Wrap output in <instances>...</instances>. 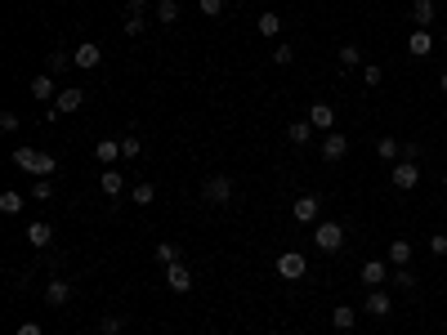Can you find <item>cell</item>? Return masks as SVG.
<instances>
[{
	"mask_svg": "<svg viewBox=\"0 0 447 335\" xmlns=\"http://www.w3.org/2000/svg\"><path fill=\"white\" fill-rule=\"evenodd\" d=\"M14 165L27 170V175H36V179H50L58 170V161L50 157V152H36V148H14Z\"/></svg>",
	"mask_w": 447,
	"mask_h": 335,
	"instance_id": "1",
	"label": "cell"
},
{
	"mask_svg": "<svg viewBox=\"0 0 447 335\" xmlns=\"http://www.w3.org/2000/svg\"><path fill=\"white\" fill-rule=\"evenodd\" d=\"M313 246H318L322 255H335V250L345 246V224H335V219L318 224V228H313Z\"/></svg>",
	"mask_w": 447,
	"mask_h": 335,
	"instance_id": "2",
	"label": "cell"
},
{
	"mask_svg": "<svg viewBox=\"0 0 447 335\" xmlns=\"http://www.w3.org/2000/svg\"><path fill=\"white\" fill-rule=\"evenodd\" d=\"M309 273V259L300 255V250H282V255H277V278L282 282H300Z\"/></svg>",
	"mask_w": 447,
	"mask_h": 335,
	"instance_id": "3",
	"label": "cell"
},
{
	"mask_svg": "<svg viewBox=\"0 0 447 335\" xmlns=\"http://www.w3.org/2000/svg\"><path fill=\"white\" fill-rule=\"evenodd\" d=\"M389 184L398 188V193H412V188L420 184V165L416 161H394L389 165Z\"/></svg>",
	"mask_w": 447,
	"mask_h": 335,
	"instance_id": "4",
	"label": "cell"
},
{
	"mask_svg": "<svg viewBox=\"0 0 447 335\" xmlns=\"http://www.w3.org/2000/svg\"><path fill=\"white\" fill-rule=\"evenodd\" d=\"M201 197H206L211 206H224V201L233 197V179H228V175H211L206 184H201Z\"/></svg>",
	"mask_w": 447,
	"mask_h": 335,
	"instance_id": "5",
	"label": "cell"
},
{
	"mask_svg": "<svg viewBox=\"0 0 447 335\" xmlns=\"http://www.w3.org/2000/svg\"><path fill=\"white\" fill-rule=\"evenodd\" d=\"M291 214H295V224H313V219L322 214V197H318V193H305V197H295Z\"/></svg>",
	"mask_w": 447,
	"mask_h": 335,
	"instance_id": "6",
	"label": "cell"
},
{
	"mask_svg": "<svg viewBox=\"0 0 447 335\" xmlns=\"http://www.w3.org/2000/svg\"><path fill=\"white\" fill-rule=\"evenodd\" d=\"M389 278H394V273L385 268V259H367V264H362V286H367V291H380Z\"/></svg>",
	"mask_w": 447,
	"mask_h": 335,
	"instance_id": "7",
	"label": "cell"
},
{
	"mask_svg": "<svg viewBox=\"0 0 447 335\" xmlns=\"http://www.w3.org/2000/svg\"><path fill=\"white\" fill-rule=\"evenodd\" d=\"M305 121H309L313 130H327V135H331V125H335V107H331V103H313Z\"/></svg>",
	"mask_w": 447,
	"mask_h": 335,
	"instance_id": "8",
	"label": "cell"
},
{
	"mask_svg": "<svg viewBox=\"0 0 447 335\" xmlns=\"http://www.w3.org/2000/svg\"><path fill=\"white\" fill-rule=\"evenodd\" d=\"M81 103H86V90H76V86H63V90H58V99H54V112H76Z\"/></svg>",
	"mask_w": 447,
	"mask_h": 335,
	"instance_id": "9",
	"label": "cell"
},
{
	"mask_svg": "<svg viewBox=\"0 0 447 335\" xmlns=\"http://www.w3.org/2000/svg\"><path fill=\"white\" fill-rule=\"evenodd\" d=\"M376 157H380L385 165H394V161H403V143H398L394 135H380V139H376Z\"/></svg>",
	"mask_w": 447,
	"mask_h": 335,
	"instance_id": "10",
	"label": "cell"
},
{
	"mask_svg": "<svg viewBox=\"0 0 447 335\" xmlns=\"http://www.w3.org/2000/svg\"><path fill=\"white\" fill-rule=\"evenodd\" d=\"M166 286H171V291H192V273L184 268V264H166Z\"/></svg>",
	"mask_w": 447,
	"mask_h": 335,
	"instance_id": "11",
	"label": "cell"
},
{
	"mask_svg": "<svg viewBox=\"0 0 447 335\" xmlns=\"http://www.w3.org/2000/svg\"><path fill=\"white\" fill-rule=\"evenodd\" d=\"M349 152V135H327L322 139V161H345Z\"/></svg>",
	"mask_w": 447,
	"mask_h": 335,
	"instance_id": "12",
	"label": "cell"
},
{
	"mask_svg": "<svg viewBox=\"0 0 447 335\" xmlns=\"http://www.w3.org/2000/svg\"><path fill=\"white\" fill-rule=\"evenodd\" d=\"M72 300V282L67 278H50V286H45V304H67Z\"/></svg>",
	"mask_w": 447,
	"mask_h": 335,
	"instance_id": "13",
	"label": "cell"
},
{
	"mask_svg": "<svg viewBox=\"0 0 447 335\" xmlns=\"http://www.w3.org/2000/svg\"><path fill=\"white\" fill-rule=\"evenodd\" d=\"M72 58H76V67H99V63H103V50H99L94 41H81Z\"/></svg>",
	"mask_w": 447,
	"mask_h": 335,
	"instance_id": "14",
	"label": "cell"
},
{
	"mask_svg": "<svg viewBox=\"0 0 447 335\" xmlns=\"http://www.w3.org/2000/svg\"><path fill=\"white\" fill-rule=\"evenodd\" d=\"M54 242V228L45 219H36V224H27V246H36V250H45Z\"/></svg>",
	"mask_w": 447,
	"mask_h": 335,
	"instance_id": "15",
	"label": "cell"
},
{
	"mask_svg": "<svg viewBox=\"0 0 447 335\" xmlns=\"http://www.w3.org/2000/svg\"><path fill=\"white\" fill-rule=\"evenodd\" d=\"M99 188H103L107 197H121V188H126V175L112 170V165H103V170H99Z\"/></svg>",
	"mask_w": 447,
	"mask_h": 335,
	"instance_id": "16",
	"label": "cell"
},
{
	"mask_svg": "<svg viewBox=\"0 0 447 335\" xmlns=\"http://www.w3.org/2000/svg\"><path fill=\"white\" fill-rule=\"evenodd\" d=\"M367 313L385 322V317L394 313V300H389V295H385V291H367Z\"/></svg>",
	"mask_w": 447,
	"mask_h": 335,
	"instance_id": "17",
	"label": "cell"
},
{
	"mask_svg": "<svg viewBox=\"0 0 447 335\" xmlns=\"http://www.w3.org/2000/svg\"><path fill=\"white\" fill-rule=\"evenodd\" d=\"M32 99H58V86H54V76L50 71H41V76H32Z\"/></svg>",
	"mask_w": 447,
	"mask_h": 335,
	"instance_id": "18",
	"label": "cell"
},
{
	"mask_svg": "<svg viewBox=\"0 0 447 335\" xmlns=\"http://www.w3.org/2000/svg\"><path fill=\"white\" fill-rule=\"evenodd\" d=\"M407 50H412V54H416V58H425V54H429V50H434V36H429V32H425V27H416V32H412V36H407Z\"/></svg>",
	"mask_w": 447,
	"mask_h": 335,
	"instance_id": "19",
	"label": "cell"
},
{
	"mask_svg": "<svg viewBox=\"0 0 447 335\" xmlns=\"http://www.w3.org/2000/svg\"><path fill=\"white\" fill-rule=\"evenodd\" d=\"M389 264H394V268H407V264H412V242H403V237L389 242Z\"/></svg>",
	"mask_w": 447,
	"mask_h": 335,
	"instance_id": "20",
	"label": "cell"
},
{
	"mask_svg": "<svg viewBox=\"0 0 447 335\" xmlns=\"http://www.w3.org/2000/svg\"><path fill=\"white\" fill-rule=\"evenodd\" d=\"M434 14H439V5H434V0H416V5H412L416 27H429V22H434Z\"/></svg>",
	"mask_w": 447,
	"mask_h": 335,
	"instance_id": "21",
	"label": "cell"
},
{
	"mask_svg": "<svg viewBox=\"0 0 447 335\" xmlns=\"http://www.w3.org/2000/svg\"><path fill=\"white\" fill-rule=\"evenodd\" d=\"M45 67H50V76H63L67 67H76V58H72V54H63V50H54L50 58H45Z\"/></svg>",
	"mask_w": 447,
	"mask_h": 335,
	"instance_id": "22",
	"label": "cell"
},
{
	"mask_svg": "<svg viewBox=\"0 0 447 335\" xmlns=\"http://www.w3.org/2000/svg\"><path fill=\"white\" fill-rule=\"evenodd\" d=\"M354 322H358V313L349 304H340V308H331V327L335 331H354Z\"/></svg>",
	"mask_w": 447,
	"mask_h": 335,
	"instance_id": "23",
	"label": "cell"
},
{
	"mask_svg": "<svg viewBox=\"0 0 447 335\" xmlns=\"http://www.w3.org/2000/svg\"><path fill=\"white\" fill-rule=\"evenodd\" d=\"M94 157H99V165H116V157H121V143H112V139H99Z\"/></svg>",
	"mask_w": 447,
	"mask_h": 335,
	"instance_id": "24",
	"label": "cell"
},
{
	"mask_svg": "<svg viewBox=\"0 0 447 335\" xmlns=\"http://www.w3.org/2000/svg\"><path fill=\"white\" fill-rule=\"evenodd\" d=\"M286 139H291L295 148H305V143L313 139V125L309 121H291V125H286Z\"/></svg>",
	"mask_w": 447,
	"mask_h": 335,
	"instance_id": "25",
	"label": "cell"
},
{
	"mask_svg": "<svg viewBox=\"0 0 447 335\" xmlns=\"http://www.w3.org/2000/svg\"><path fill=\"white\" fill-rule=\"evenodd\" d=\"M156 22H161V27H175L179 22V0H161V5H156Z\"/></svg>",
	"mask_w": 447,
	"mask_h": 335,
	"instance_id": "26",
	"label": "cell"
},
{
	"mask_svg": "<svg viewBox=\"0 0 447 335\" xmlns=\"http://www.w3.org/2000/svg\"><path fill=\"white\" fill-rule=\"evenodd\" d=\"M22 206H27L22 193H14V188H5V193H0V214H18Z\"/></svg>",
	"mask_w": 447,
	"mask_h": 335,
	"instance_id": "27",
	"label": "cell"
},
{
	"mask_svg": "<svg viewBox=\"0 0 447 335\" xmlns=\"http://www.w3.org/2000/svg\"><path fill=\"white\" fill-rule=\"evenodd\" d=\"M255 32H260V36H269V41H277V32H282V18H277V14H260Z\"/></svg>",
	"mask_w": 447,
	"mask_h": 335,
	"instance_id": "28",
	"label": "cell"
},
{
	"mask_svg": "<svg viewBox=\"0 0 447 335\" xmlns=\"http://www.w3.org/2000/svg\"><path fill=\"white\" fill-rule=\"evenodd\" d=\"M398 291H416V273L412 268H394V278H389Z\"/></svg>",
	"mask_w": 447,
	"mask_h": 335,
	"instance_id": "29",
	"label": "cell"
},
{
	"mask_svg": "<svg viewBox=\"0 0 447 335\" xmlns=\"http://www.w3.org/2000/svg\"><path fill=\"white\" fill-rule=\"evenodd\" d=\"M156 259L161 264H179V242H156Z\"/></svg>",
	"mask_w": 447,
	"mask_h": 335,
	"instance_id": "30",
	"label": "cell"
},
{
	"mask_svg": "<svg viewBox=\"0 0 447 335\" xmlns=\"http://www.w3.org/2000/svg\"><path fill=\"white\" fill-rule=\"evenodd\" d=\"M139 152H143V139H139V135H126V139H121V157H130V161H135Z\"/></svg>",
	"mask_w": 447,
	"mask_h": 335,
	"instance_id": "31",
	"label": "cell"
},
{
	"mask_svg": "<svg viewBox=\"0 0 447 335\" xmlns=\"http://www.w3.org/2000/svg\"><path fill=\"white\" fill-rule=\"evenodd\" d=\"M362 81H367V86L376 90L380 81H385V67H380V63H367V67H362Z\"/></svg>",
	"mask_w": 447,
	"mask_h": 335,
	"instance_id": "32",
	"label": "cell"
},
{
	"mask_svg": "<svg viewBox=\"0 0 447 335\" xmlns=\"http://www.w3.org/2000/svg\"><path fill=\"white\" fill-rule=\"evenodd\" d=\"M340 63L345 67H358L362 63V50H358V45H340Z\"/></svg>",
	"mask_w": 447,
	"mask_h": 335,
	"instance_id": "33",
	"label": "cell"
},
{
	"mask_svg": "<svg viewBox=\"0 0 447 335\" xmlns=\"http://www.w3.org/2000/svg\"><path fill=\"white\" fill-rule=\"evenodd\" d=\"M152 197H156L152 184H135V206H152Z\"/></svg>",
	"mask_w": 447,
	"mask_h": 335,
	"instance_id": "34",
	"label": "cell"
},
{
	"mask_svg": "<svg viewBox=\"0 0 447 335\" xmlns=\"http://www.w3.org/2000/svg\"><path fill=\"white\" fill-rule=\"evenodd\" d=\"M291 58H295V50H291V45H282V41L273 45V63H277V67H286Z\"/></svg>",
	"mask_w": 447,
	"mask_h": 335,
	"instance_id": "35",
	"label": "cell"
},
{
	"mask_svg": "<svg viewBox=\"0 0 447 335\" xmlns=\"http://www.w3.org/2000/svg\"><path fill=\"white\" fill-rule=\"evenodd\" d=\"M99 335H121V317H116V313L99 317Z\"/></svg>",
	"mask_w": 447,
	"mask_h": 335,
	"instance_id": "36",
	"label": "cell"
},
{
	"mask_svg": "<svg viewBox=\"0 0 447 335\" xmlns=\"http://www.w3.org/2000/svg\"><path fill=\"white\" fill-rule=\"evenodd\" d=\"M32 197H36V201H50V197H54V184H50V179H36Z\"/></svg>",
	"mask_w": 447,
	"mask_h": 335,
	"instance_id": "37",
	"label": "cell"
},
{
	"mask_svg": "<svg viewBox=\"0 0 447 335\" xmlns=\"http://www.w3.org/2000/svg\"><path fill=\"white\" fill-rule=\"evenodd\" d=\"M224 14V0H201V18H220Z\"/></svg>",
	"mask_w": 447,
	"mask_h": 335,
	"instance_id": "38",
	"label": "cell"
},
{
	"mask_svg": "<svg viewBox=\"0 0 447 335\" xmlns=\"http://www.w3.org/2000/svg\"><path fill=\"white\" fill-rule=\"evenodd\" d=\"M429 250H434L439 259H447V233H434V237H429Z\"/></svg>",
	"mask_w": 447,
	"mask_h": 335,
	"instance_id": "39",
	"label": "cell"
},
{
	"mask_svg": "<svg viewBox=\"0 0 447 335\" xmlns=\"http://www.w3.org/2000/svg\"><path fill=\"white\" fill-rule=\"evenodd\" d=\"M148 22H143V14H126V36H139Z\"/></svg>",
	"mask_w": 447,
	"mask_h": 335,
	"instance_id": "40",
	"label": "cell"
},
{
	"mask_svg": "<svg viewBox=\"0 0 447 335\" xmlns=\"http://www.w3.org/2000/svg\"><path fill=\"white\" fill-rule=\"evenodd\" d=\"M0 130H18V112H0Z\"/></svg>",
	"mask_w": 447,
	"mask_h": 335,
	"instance_id": "41",
	"label": "cell"
},
{
	"mask_svg": "<svg viewBox=\"0 0 447 335\" xmlns=\"http://www.w3.org/2000/svg\"><path fill=\"white\" fill-rule=\"evenodd\" d=\"M14 335H45V331H41V322H22Z\"/></svg>",
	"mask_w": 447,
	"mask_h": 335,
	"instance_id": "42",
	"label": "cell"
},
{
	"mask_svg": "<svg viewBox=\"0 0 447 335\" xmlns=\"http://www.w3.org/2000/svg\"><path fill=\"white\" fill-rule=\"evenodd\" d=\"M420 157V143H403V161H416Z\"/></svg>",
	"mask_w": 447,
	"mask_h": 335,
	"instance_id": "43",
	"label": "cell"
},
{
	"mask_svg": "<svg viewBox=\"0 0 447 335\" xmlns=\"http://www.w3.org/2000/svg\"><path fill=\"white\" fill-rule=\"evenodd\" d=\"M143 9H148V0H130V5H126V14H143Z\"/></svg>",
	"mask_w": 447,
	"mask_h": 335,
	"instance_id": "44",
	"label": "cell"
},
{
	"mask_svg": "<svg viewBox=\"0 0 447 335\" xmlns=\"http://www.w3.org/2000/svg\"><path fill=\"white\" fill-rule=\"evenodd\" d=\"M439 90H443V94H447V71H443V76H439Z\"/></svg>",
	"mask_w": 447,
	"mask_h": 335,
	"instance_id": "45",
	"label": "cell"
},
{
	"mask_svg": "<svg viewBox=\"0 0 447 335\" xmlns=\"http://www.w3.org/2000/svg\"><path fill=\"white\" fill-rule=\"evenodd\" d=\"M443 45H447V27H443Z\"/></svg>",
	"mask_w": 447,
	"mask_h": 335,
	"instance_id": "46",
	"label": "cell"
},
{
	"mask_svg": "<svg viewBox=\"0 0 447 335\" xmlns=\"http://www.w3.org/2000/svg\"><path fill=\"white\" fill-rule=\"evenodd\" d=\"M443 188H447V175H443Z\"/></svg>",
	"mask_w": 447,
	"mask_h": 335,
	"instance_id": "47",
	"label": "cell"
}]
</instances>
